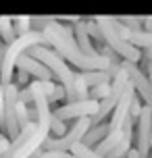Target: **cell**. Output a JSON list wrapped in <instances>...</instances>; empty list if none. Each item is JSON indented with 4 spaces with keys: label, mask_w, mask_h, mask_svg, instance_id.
Instances as JSON below:
<instances>
[{
    "label": "cell",
    "mask_w": 152,
    "mask_h": 158,
    "mask_svg": "<svg viewBox=\"0 0 152 158\" xmlns=\"http://www.w3.org/2000/svg\"><path fill=\"white\" fill-rule=\"evenodd\" d=\"M119 19V23L129 29V31H142V21H144V17H117Z\"/></svg>",
    "instance_id": "obj_19"
},
{
    "label": "cell",
    "mask_w": 152,
    "mask_h": 158,
    "mask_svg": "<svg viewBox=\"0 0 152 158\" xmlns=\"http://www.w3.org/2000/svg\"><path fill=\"white\" fill-rule=\"evenodd\" d=\"M13 29H15V35H23V33L32 31V17H13Z\"/></svg>",
    "instance_id": "obj_17"
},
{
    "label": "cell",
    "mask_w": 152,
    "mask_h": 158,
    "mask_svg": "<svg viewBox=\"0 0 152 158\" xmlns=\"http://www.w3.org/2000/svg\"><path fill=\"white\" fill-rule=\"evenodd\" d=\"M81 73V79H83V83L90 87L98 85V83H104V81H111V77H108V73L106 71H79Z\"/></svg>",
    "instance_id": "obj_14"
},
{
    "label": "cell",
    "mask_w": 152,
    "mask_h": 158,
    "mask_svg": "<svg viewBox=\"0 0 152 158\" xmlns=\"http://www.w3.org/2000/svg\"><path fill=\"white\" fill-rule=\"evenodd\" d=\"M42 33H44V38L48 42V46L54 50L56 54H61L67 63L73 64L79 71H106V67L111 64L108 58H104L100 54H86L77 46L71 27L65 23V21L52 19L42 29Z\"/></svg>",
    "instance_id": "obj_1"
},
{
    "label": "cell",
    "mask_w": 152,
    "mask_h": 158,
    "mask_svg": "<svg viewBox=\"0 0 152 158\" xmlns=\"http://www.w3.org/2000/svg\"><path fill=\"white\" fill-rule=\"evenodd\" d=\"M15 38L17 35H15V29H13V17L2 15L0 17V42L4 46H8Z\"/></svg>",
    "instance_id": "obj_12"
},
{
    "label": "cell",
    "mask_w": 152,
    "mask_h": 158,
    "mask_svg": "<svg viewBox=\"0 0 152 158\" xmlns=\"http://www.w3.org/2000/svg\"><path fill=\"white\" fill-rule=\"evenodd\" d=\"M86 31H88L92 44H94V50H96V46H104V44H106L102 31H100V27H98V23L94 19H92V21H86Z\"/></svg>",
    "instance_id": "obj_15"
},
{
    "label": "cell",
    "mask_w": 152,
    "mask_h": 158,
    "mask_svg": "<svg viewBox=\"0 0 152 158\" xmlns=\"http://www.w3.org/2000/svg\"><path fill=\"white\" fill-rule=\"evenodd\" d=\"M127 40L140 50H152V31H133Z\"/></svg>",
    "instance_id": "obj_13"
},
{
    "label": "cell",
    "mask_w": 152,
    "mask_h": 158,
    "mask_svg": "<svg viewBox=\"0 0 152 158\" xmlns=\"http://www.w3.org/2000/svg\"><path fill=\"white\" fill-rule=\"evenodd\" d=\"M150 150H152V127H150Z\"/></svg>",
    "instance_id": "obj_24"
},
{
    "label": "cell",
    "mask_w": 152,
    "mask_h": 158,
    "mask_svg": "<svg viewBox=\"0 0 152 158\" xmlns=\"http://www.w3.org/2000/svg\"><path fill=\"white\" fill-rule=\"evenodd\" d=\"M15 69H19V71H25L29 77L38 79V81H54L48 69H46L42 63H38L36 58H32L27 52L17 58V67H15Z\"/></svg>",
    "instance_id": "obj_9"
},
{
    "label": "cell",
    "mask_w": 152,
    "mask_h": 158,
    "mask_svg": "<svg viewBox=\"0 0 152 158\" xmlns=\"http://www.w3.org/2000/svg\"><path fill=\"white\" fill-rule=\"evenodd\" d=\"M125 158H140V152H137L136 148H129L127 154H125Z\"/></svg>",
    "instance_id": "obj_23"
},
{
    "label": "cell",
    "mask_w": 152,
    "mask_h": 158,
    "mask_svg": "<svg viewBox=\"0 0 152 158\" xmlns=\"http://www.w3.org/2000/svg\"><path fill=\"white\" fill-rule=\"evenodd\" d=\"M17 94H19V87L15 83H8V85H2V98H4V127H6V135L8 139H15L17 133L21 131L19 129V123H17Z\"/></svg>",
    "instance_id": "obj_8"
},
{
    "label": "cell",
    "mask_w": 152,
    "mask_h": 158,
    "mask_svg": "<svg viewBox=\"0 0 152 158\" xmlns=\"http://www.w3.org/2000/svg\"><path fill=\"white\" fill-rule=\"evenodd\" d=\"M98 110V102L96 100H73V102H67L65 106H58L52 110V117L58 118V121H77V118L83 117H92L94 112Z\"/></svg>",
    "instance_id": "obj_7"
},
{
    "label": "cell",
    "mask_w": 152,
    "mask_h": 158,
    "mask_svg": "<svg viewBox=\"0 0 152 158\" xmlns=\"http://www.w3.org/2000/svg\"><path fill=\"white\" fill-rule=\"evenodd\" d=\"M108 96H111V81L98 83V85L90 87V92H88V98L96 100V102H100V100H104V98H108Z\"/></svg>",
    "instance_id": "obj_16"
},
{
    "label": "cell",
    "mask_w": 152,
    "mask_h": 158,
    "mask_svg": "<svg viewBox=\"0 0 152 158\" xmlns=\"http://www.w3.org/2000/svg\"><path fill=\"white\" fill-rule=\"evenodd\" d=\"M73 154V156H77V158H104V156H98L96 152L92 150V148H88V146H83L81 142L77 143H73L71 146V150H69Z\"/></svg>",
    "instance_id": "obj_18"
},
{
    "label": "cell",
    "mask_w": 152,
    "mask_h": 158,
    "mask_svg": "<svg viewBox=\"0 0 152 158\" xmlns=\"http://www.w3.org/2000/svg\"><path fill=\"white\" fill-rule=\"evenodd\" d=\"M148 158H152V150H150V154H148Z\"/></svg>",
    "instance_id": "obj_25"
},
{
    "label": "cell",
    "mask_w": 152,
    "mask_h": 158,
    "mask_svg": "<svg viewBox=\"0 0 152 158\" xmlns=\"http://www.w3.org/2000/svg\"><path fill=\"white\" fill-rule=\"evenodd\" d=\"M108 133V123H98V125H92L86 131V135L81 137V143L88 146V148H96L98 143L102 142Z\"/></svg>",
    "instance_id": "obj_11"
},
{
    "label": "cell",
    "mask_w": 152,
    "mask_h": 158,
    "mask_svg": "<svg viewBox=\"0 0 152 158\" xmlns=\"http://www.w3.org/2000/svg\"><path fill=\"white\" fill-rule=\"evenodd\" d=\"M90 127H92V121H90V117L77 118V121H73V125H71V127H67V131H65L61 137H54V135H50L48 139L42 143V150H44V152H48V150L69 152L73 143L81 142V137L86 135V131H88Z\"/></svg>",
    "instance_id": "obj_5"
},
{
    "label": "cell",
    "mask_w": 152,
    "mask_h": 158,
    "mask_svg": "<svg viewBox=\"0 0 152 158\" xmlns=\"http://www.w3.org/2000/svg\"><path fill=\"white\" fill-rule=\"evenodd\" d=\"M33 46H48V42L44 38L42 31H27L23 35H17L8 46H4L2 52V60H0V85H8L13 83L15 77V67H17V58L21 54H25L29 48Z\"/></svg>",
    "instance_id": "obj_3"
},
{
    "label": "cell",
    "mask_w": 152,
    "mask_h": 158,
    "mask_svg": "<svg viewBox=\"0 0 152 158\" xmlns=\"http://www.w3.org/2000/svg\"><path fill=\"white\" fill-rule=\"evenodd\" d=\"M142 31H152V15L144 17V21H142Z\"/></svg>",
    "instance_id": "obj_22"
},
{
    "label": "cell",
    "mask_w": 152,
    "mask_h": 158,
    "mask_svg": "<svg viewBox=\"0 0 152 158\" xmlns=\"http://www.w3.org/2000/svg\"><path fill=\"white\" fill-rule=\"evenodd\" d=\"M94 21L98 23L100 31H102L106 46L111 48V50L119 56L121 60L140 63V58H142V50H140V48H136L131 42H129V40H125L119 33V27H117V17H96Z\"/></svg>",
    "instance_id": "obj_4"
},
{
    "label": "cell",
    "mask_w": 152,
    "mask_h": 158,
    "mask_svg": "<svg viewBox=\"0 0 152 158\" xmlns=\"http://www.w3.org/2000/svg\"><path fill=\"white\" fill-rule=\"evenodd\" d=\"M71 31H73V38L77 42V46H79L86 54H98L96 50H94V44H92L88 31H86V19H77V21L73 23Z\"/></svg>",
    "instance_id": "obj_10"
},
{
    "label": "cell",
    "mask_w": 152,
    "mask_h": 158,
    "mask_svg": "<svg viewBox=\"0 0 152 158\" xmlns=\"http://www.w3.org/2000/svg\"><path fill=\"white\" fill-rule=\"evenodd\" d=\"M13 79H15L13 83H15L17 87H25L27 83H29V79H32V77H29V75H27L25 71H19V69H17V75H15Z\"/></svg>",
    "instance_id": "obj_20"
},
{
    "label": "cell",
    "mask_w": 152,
    "mask_h": 158,
    "mask_svg": "<svg viewBox=\"0 0 152 158\" xmlns=\"http://www.w3.org/2000/svg\"><path fill=\"white\" fill-rule=\"evenodd\" d=\"M58 100H65V87L61 85V83H56V87H54V94L50 98V106L54 102H58Z\"/></svg>",
    "instance_id": "obj_21"
},
{
    "label": "cell",
    "mask_w": 152,
    "mask_h": 158,
    "mask_svg": "<svg viewBox=\"0 0 152 158\" xmlns=\"http://www.w3.org/2000/svg\"><path fill=\"white\" fill-rule=\"evenodd\" d=\"M27 54L48 69L52 79H56V81L65 87V100H67V102H73V100H75V89H73L75 71L71 69V64L67 63L61 54H56L50 46H33V48L27 50Z\"/></svg>",
    "instance_id": "obj_2"
},
{
    "label": "cell",
    "mask_w": 152,
    "mask_h": 158,
    "mask_svg": "<svg viewBox=\"0 0 152 158\" xmlns=\"http://www.w3.org/2000/svg\"><path fill=\"white\" fill-rule=\"evenodd\" d=\"M150 127H152V108L142 106V110L137 114L133 123V148L140 152V158H148L150 154Z\"/></svg>",
    "instance_id": "obj_6"
}]
</instances>
